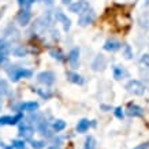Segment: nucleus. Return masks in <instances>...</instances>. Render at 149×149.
I'll list each match as a JSON object with an SVG mask.
<instances>
[{"label": "nucleus", "instance_id": "1", "mask_svg": "<svg viewBox=\"0 0 149 149\" xmlns=\"http://www.w3.org/2000/svg\"><path fill=\"white\" fill-rule=\"evenodd\" d=\"M8 74H10V78L14 82L19 81L21 78H30L33 75L32 70L21 68V67H17V66H13V70H8Z\"/></svg>", "mask_w": 149, "mask_h": 149}, {"label": "nucleus", "instance_id": "2", "mask_svg": "<svg viewBox=\"0 0 149 149\" xmlns=\"http://www.w3.org/2000/svg\"><path fill=\"white\" fill-rule=\"evenodd\" d=\"M126 89L129 93L136 96H142L145 93V86L140 81H137V79H131V81L127 82Z\"/></svg>", "mask_w": 149, "mask_h": 149}, {"label": "nucleus", "instance_id": "3", "mask_svg": "<svg viewBox=\"0 0 149 149\" xmlns=\"http://www.w3.org/2000/svg\"><path fill=\"white\" fill-rule=\"evenodd\" d=\"M96 18V13L93 11V10H86L85 13H82L81 14V17H79V19H78V25L82 27H85L88 26V25H91L93 21H95Z\"/></svg>", "mask_w": 149, "mask_h": 149}, {"label": "nucleus", "instance_id": "4", "mask_svg": "<svg viewBox=\"0 0 149 149\" xmlns=\"http://www.w3.org/2000/svg\"><path fill=\"white\" fill-rule=\"evenodd\" d=\"M37 81L45 86H49L55 82V74L52 71H42L37 75Z\"/></svg>", "mask_w": 149, "mask_h": 149}, {"label": "nucleus", "instance_id": "5", "mask_svg": "<svg viewBox=\"0 0 149 149\" xmlns=\"http://www.w3.org/2000/svg\"><path fill=\"white\" fill-rule=\"evenodd\" d=\"M68 10L74 14H82V13H85L86 10H89V3L85 1V0L75 1V3H71V4L68 6Z\"/></svg>", "mask_w": 149, "mask_h": 149}, {"label": "nucleus", "instance_id": "6", "mask_svg": "<svg viewBox=\"0 0 149 149\" xmlns=\"http://www.w3.org/2000/svg\"><path fill=\"white\" fill-rule=\"evenodd\" d=\"M30 19H32V13H30L29 8H22V11H21V13L18 14V17H17V21H18V23L21 26L29 25Z\"/></svg>", "mask_w": 149, "mask_h": 149}, {"label": "nucleus", "instance_id": "7", "mask_svg": "<svg viewBox=\"0 0 149 149\" xmlns=\"http://www.w3.org/2000/svg\"><path fill=\"white\" fill-rule=\"evenodd\" d=\"M68 63L71 66V68H78L79 66V49L78 48H72L68 54Z\"/></svg>", "mask_w": 149, "mask_h": 149}, {"label": "nucleus", "instance_id": "8", "mask_svg": "<svg viewBox=\"0 0 149 149\" xmlns=\"http://www.w3.org/2000/svg\"><path fill=\"white\" fill-rule=\"evenodd\" d=\"M105 66H107V59L104 58V55H97L92 63V68L95 71H103Z\"/></svg>", "mask_w": 149, "mask_h": 149}, {"label": "nucleus", "instance_id": "9", "mask_svg": "<svg viewBox=\"0 0 149 149\" xmlns=\"http://www.w3.org/2000/svg\"><path fill=\"white\" fill-rule=\"evenodd\" d=\"M22 112L17 113L15 116H1L0 118V126H4V125H17L18 122L22 120Z\"/></svg>", "mask_w": 149, "mask_h": 149}, {"label": "nucleus", "instance_id": "10", "mask_svg": "<svg viewBox=\"0 0 149 149\" xmlns=\"http://www.w3.org/2000/svg\"><path fill=\"white\" fill-rule=\"evenodd\" d=\"M19 136L22 137L23 140H29L33 136V127L29 126L27 123H21L19 125Z\"/></svg>", "mask_w": 149, "mask_h": 149}, {"label": "nucleus", "instance_id": "11", "mask_svg": "<svg viewBox=\"0 0 149 149\" xmlns=\"http://www.w3.org/2000/svg\"><path fill=\"white\" fill-rule=\"evenodd\" d=\"M127 115L133 118H141L144 115V109L141 108L140 105H137V104H130L129 108H127Z\"/></svg>", "mask_w": 149, "mask_h": 149}, {"label": "nucleus", "instance_id": "12", "mask_svg": "<svg viewBox=\"0 0 149 149\" xmlns=\"http://www.w3.org/2000/svg\"><path fill=\"white\" fill-rule=\"evenodd\" d=\"M37 108H38V103H37V101H27V103H22L18 107L19 112H22V111H27V112H36Z\"/></svg>", "mask_w": 149, "mask_h": 149}, {"label": "nucleus", "instance_id": "13", "mask_svg": "<svg viewBox=\"0 0 149 149\" xmlns=\"http://www.w3.org/2000/svg\"><path fill=\"white\" fill-rule=\"evenodd\" d=\"M122 47V44L116 40H107L105 41V44H104V49L105 51H109V52H115L118 51L119 48Z\"/></svg>", "mask_w": 149, "mask_h": 149}, {"label": "nucleus", "instance_id": "14", "mask_svg": "<svg viewBox=\"0 0 149 149\" xmlns=\"http://www.w3.org/2000/svg\"><path fill=\"white\" fill-rule=\"evenodd\" d=\"M56 19L63 23V29L66 30V32H67V30H70V27H71V21H70V19H68L63 13L58 11V13H56Z\"/></svg>", "mask_w": 149, "mask_h": 149}, {"label": "nucleus", "instance_id": "15", "mask_svg": "<svg viewBox=\"0 0 149 149\" xmlns=\"http://www.w3.org/2000/svg\"><path fill=\"white\" fill-rule=\"evenodd\" d=\"M112 71H113V78H115V79H118V81L129 75V72L126 71V68L122 67V66H115Z\"/></svg>", "mask_w": 149, "mask_h": 149}, {"label": "nucleus", "instance_id": "16", "mask_svg": "<svg viewBox=\"0 0 149 149\" xmlns=\"http://www.w3.org/2000/svg\"><path fill=\"white\" fill-rule=\"evenodd\" d=\"M67 78H68V81L72 82V84H77V85H82V84H84V78L74 71L67 72Z\"/></svg>", "mask_w": 149, "mask_h": 149}, {"label": "nucleus", "instance_id": "17", "mask_svg": "<svg viewBox=\"0 0 149 149\" xmlns=\"http://www.w3.org/2000/svg\"><path fill=\"white\" fill-rule=\"evenodd\" d=\"M91 120H88V119H81L77 125V131L78 133H86V131L89 130V127H91Z\"/></svg>", "mask_w": 149, "mask_h": 149}, {"label": "nucleus", "instance_id": "18", "mask_svg": "<svg viewBox=\"0 0 149 149\" xmlns=\"http://www.w3.org/2000/svg\"><path fill=\"white\" fill-rule=\"evenodd\" d=\"M52 129H54L55 131H62L66 129V122L64 120H62V119H58V120H55L54 125H52Z\"/></svg>", "mask_w": 149, "mask_h": 149}, {"label": "nucleus", "instance_id": "19", "mask_svg": "<svg viewBox=\"0 0 149 149\" xmlns=\"http://www.w3.org/2000/svg\"><path fill=\"white\" fill-rule=\"evenodd\" d=\"M38 130H40V133L42 134V136H47V137L51 136L49 127H48V123H47V122H41L40 126H38Z\"/></svg>", "mask_w": 149, "mask_h": 149}, {"label": "nucleus", "instance_id": "20", "mask_svg": "<svg viewBox=\"0 0 149 149\" xmlns=\"http://www.w3.org/2000/svg\"><path fill=\"white\" fill-rule=\"evenodd\" d=\"M140 25L145 29H149V13H145L140 17Z\"/></svg>", "mask_w": 149, "mask_h": 149}, {"label": "nucleus", "instance_id": "21", "mask_svg": "<svg viewBox=\"0 0 149 149\" xmlns=\"http://www.w3.org/2000/svg\"><path fill=\"white\" fill-rule=\"evenodd\" d=\"M122 54L126 59H131L133 58V49H131V47L125 44V45L122 47Z\"/></svg>", "mask_w": 149, "mask_h": 149}, {"label": "nucleus", "instance_id": "22", "mask_svg": "<svg viewBox=\"0 0 149 149\" xmlns=\"http://www.w3.org/2000/svg\"><path fill=\"white\" fill-rule=\"evenodd\" d=\"M8 85L4 79H0V96H6L8 95Z\"/></svg>", "mask_w": 149, "mask_h": 149}, {"label": "nucleus", "instance_id": "23", "mask_svg": "<svg viewBox=\"0 0 149 149\" xmlns=\"http://www.w3.org/2000/svg\"><path fill=\"white\" fill-rule=\"evenodd\" d=\"M11 145L14 149H25V141L23 140H14Z\"/></svg>", "mask_w": 149, "mask_h": 149}, {"label": "nucleus", "instance_id": "24", "mask_svg": "<svg viewBox=\"0 0 149 149\" xmlns=\"http://www.w3.org/2000/svg\"><path fill=\"white\" fill-rule=\"evenodd\" d=\"M13 54L15 55V56L22 58V56H25V55H26V49H25V48H22V47H18V48L13 49Z\"/></svg>", "mask_w": 149, "mask_h": 149}, {"label": "nucleus", "instance_id": "25", "mask_svg": "<svg viewBox=\"0 0 149 149\" xmlns=\"http://www.w3.org/2000/svg\"><path fill=\"white\" fill-rule=\"evenodd\" d=\"M44 146H45V142H44V141H37V140L32 141V148L33 149H42Z\"/></svg>", "mask_w": 149, "mask_h": 149}, {"label": "nucleus", "instance_id": "26", "mask_svg": "<svg viewBox=\"0 0 149 149\" xmlns=\"http://www.w3.org/2000/svg\"><path fill=\"white\" fill-rule=\"evenodd\" d=\"M33 1H34V0H18L19 6H21L22 8H29V7L33 4Z\"/></svg>", "mask_w": 149, "mask_h": 149}, {"label": "nucleus", "instance_id": "27", "mask_svg": "<svg viewBox=\"0 0 149 149\" xmlns=\"http://www.w3.org/2000/svg\"><path fill=\"white\" fill-rule=\"evenodd\" d=\"M51 55H52V58L54 59H56V60H59V62H62V60H63V55L60 54V52H59V51H51L49 52Z\"/></svg>", "mask_w": 149, "mask_h": 149}, {"label": "nucleus", "instance_id": "28", "mask_svg": "<svg viewBox=\"0 0 149 149\" xmlns=\"http://www.w3.org/2000/svg\"><path fill=\"white\" fill-rule=\"evenodd\" d=\"M140 62L144 64L145 67L149 68V54H144V55H142V56H141V59H140Z\"/></svg>", "mask_w": 149, "mask_h": 149}, {"label": "nucleus", "instance_id": "29", "mask_svg": "<svg viewBox=\"0 0 149 149\" xmlns=\"http://www.w3.org/2000/svg\"><path fill=\"white\" fill-rule=\"evenodd\" d=\"M113 113H115V116H116L118 119H123V116H125V113H123V109L120 108V107H118V108H115Z\"/></svg>", "mask_w": 149, "mask_h": 149}, {"label": "nucleus", "instance_id": "30", "mask_svg": "<svg viewBox=\"0 0 149 149\" xmlns=\"http://www.w3.org/2000/svg\"><path fill=\"white\" fill-rule=\"evenodd\" d=\"M93 146H95V140H93V137H89V138H86V146H85V148L93 149Z\"/></svg>", "mask_w": 149, "mask_h": 149}, {"label": "nucleus", "instance_id": "31", "mask_svg": "<svg viewBox=\"0 0 149 149\" xmlns=\"http://www.w3.org/2000/svg\"><path fill=\"white\" fill-rule=\"evenodd\" d=\"M148 148H149V142H144V144L137 145L134 149H148Z\"/></svg>", "mask_w": 149, "mask_h": 149}, {"label": "nucleus", "instance_id": "32", "mask_svg": "<svg viewBox=\"0 0 149 149\" xmlns=\"http://www.w3.org/2000/svg\"><path fill=\"white\" fill-rule=\"evenodd\" d=\"M52 36H54V38H56V40H58V38H59V32H58V30H52Z\"/></svg>", "mask_w": 149, "mask_h": 149}, {"label": "nucleus", "instance_id": "33", "mask_svg": "<svg viewBox=\"0 0 149 149\" xmlns=\"http://www.w3.org/2000/svg\"><path fill=\"white\" fill-rule=\"evenodd\" d=\"M144 7H149V0H145V3H144Z\"/></svg>", "mask_w": 149, "mask_h": 149}, {"label": "nucleus", "instance_id": "34", "mask_svg": "<svg viewBox=\"0 0 149 149\" xmlns=\"http://www.w3.org/2000/svg\"><path fill=\"white\" fill-rule=\"evenodd\" d=\"M48 149H60V148H58V146H49Z\"/></svg>", "mask_w": 149, "mask_h": 149}, {"label": "nucleus", "instance_id": "35", "mask_svg": "<svg viewBox=\"0 0 149 149\" xmlns=\"http://www.w3.org/2000/svg\"><path fill=\"white\" fill-rule=\"evenodd\" d=\"M68 1H70V0H64V3H68Z\"/></svg>", "mask_w": 149, "mask_h": 149}, {"label": "nucleus", "instance_id": "36", "mask_svg": "<svg viewBox=\"0 0 149 149\" xmlns=\"http://www.w3.org/2000/svg\"><path fill=\"white\" fill-rule=\"evenodd\" d=\"M0 15H1V13H0Z\"/></svg>", "mask_w": 149, "mask_h": 149}, {"label": "nucleus", "instance_id": "37", "mask_svg": "<svg viewBox=\"0 0 149 149\" xmlns=\"http://www.w3.org/2000/svg\"><path fill=\"white\" fill-rule=\"evenodd\" d=\"M85 149H88V148H85Z\"/></svg>", "mask_w": 149, "mask_h": 149}]
</instances>
